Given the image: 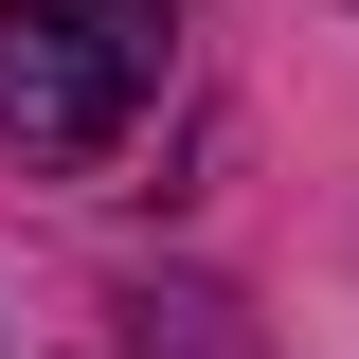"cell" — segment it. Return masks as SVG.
I'll list each match as a JSON object with an SVG mask.
<instances>
[{
  "label": "cell",
  "mask_w": 359,
  "mask_h": 359,
  "mask_svg": "<svg viewBox=\"0 0 359 359\" xmlns=\"http://www.w3.org/2000/svg\"><path fill=\"white\" fill-rule=\"evenodd\" d=\"M162 18L180 0H0V144L18 162H108L162 90Z\"/></svg>",
  "instance_id": "1"
}]
</instances>
